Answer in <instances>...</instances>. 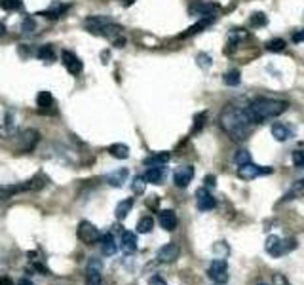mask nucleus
<instances>
[{
  "mask_svg": "<svg viewBox=\"0 0 304 285\" xmlns=\"http://www.w3.org/2000/svg\"><path fill=\"white\" fill-rule=\"evenodd\" d=\"M220 128L234 141H244V139H247L251 135L253 128H255V122L251 120L247 108H240V106H234V104H228L226 108L220 112Z\"/></svg>",
  "mask_w": 304,
  "mask_h": 285,
  "instance_id": "obj_1",
  "label": "nucleus"
},
{
  "mask_svg": "<svg viewBox=\"0 0 304 285\" xmlns=\"http://www.w3.org/2000/svg\"><path fill=\"white\" fill-rule=\"evenodd\" d=\"M289 108L287 101L280 99H255L253 103L247 106V112L255 124H262L266 120H272L276 116H282Z\"/></svg>",
  "mask_w": 304,
  "mask_h": 285,
  "instance_id": "obj_2",
  "label": "nucleus"
},
{
  "mask_svg": "<svg viewBox=\"0 0 304 285\" xmlns=\"http://www.w3.org/2000/svg\"><path fill=\"white\" fill-rule=\"evenodd\" d=\"M294 247H296V240H282L280 236H268L264 244V249L268 255L272 256H282L285 253H289V251H293Z\"/></svg>",
  "mask_w": 304,
  "mask_h": 285,
  "instance_id": "obj_3",
  "label": "nucleus"
},
{
  "mask_svg": "<svg viewBox=\"0 0 304 285\" xmlns=\"http://www.w3.org/2000/svg\"><path fill=\"white\" fill-rule=\"evenodd\" d=\"M38 141H40V133L36 130H25L18 135V142H16V150L19 154L23 152H32L36 148Z\"/></svg>",
  "mask_w": 304,
  "mask_h": 285,
  "instance_id": "obj_4",
  "label": "nucleus"
},
{
  "mask_svg": "<svg viewBox=\"0 0 304 285\" xmlns=\"http://www.w3.org/2000/svg\"><path fill=\"white\" fill-rule=\"evenodd\" d=\"M76 236L78 240L86 244V246H94L97 244L99 240H101V232H99V228L92 224L90 220H82L80 224H78V230H76Z\"/></svg>",
  "mask_w": 304,
  "mask_h": 285,
  "instance_id": "obj_5",
  "label": "nucleus"
},
{
  "mask_svg": "<svg viewBox=\"0 0 304 285\" xmlns=\"http://www.w3.org/2000/svg\"><path fill=\"white\" fill-rule=\"evenodd\" d=\"M272 168H266V166H255V164H244V166H238V177L244 180H253L260 175H270Z\"/></svg>",
  "mask_w": 304,
  "mask_h": 285,
  "instance_id": "obj_6",
  "label": "nucleus"
},
{
  "mask_svg": "<svg viewBox=\"0 0 304 285\" xmlns=\"http://www.w3.org/2000/svg\"><path fill=\"white\" fill-rule=\"evenodd\" d=\"M208 276L215 284H226L228 282V266L224 258H215L208 268Z\"/></svg>",
  "mask_w": 304,
  "mask_h": 285,
  "instance_id": "obj_7",
  "label": "nucleus"
},
{
  "mask_svg": "<svg viewBox=\"0 0 304 285\" xmlns=\"http://www.w3.org/2000/svg\"><path fill=\"white\" fill-rule=\"evenodd\" d=\"M61 61H63V65H65V68L70 72V74L78 76L82 70H84L82 61H80L72 52H68V50H63V52H61Z\"/></svg>",
  "mask_w": 304,
  "mask_h": 285,
  "instance_id": "obj_8",
  "label": "nucleus"
},
{
  "mask_svg": "<svg viewBox=\"0 0 304 285\" xmlns=\"http://www.w3.org/2000/svg\"><path fill=\"white\" fill-rule=\"evenodd\" d=\"M36 104L40 114L56 112V101H54V95L50 94V92H40V94L36 95Z\"/></svg>",
  "mask_w": 304,
  "mask_h": 285,
  "instance_id": "obj_9",
  "label": "nucleus"
},
{
  "mask_svg": "<svg viewBox=\"0 0 304 285\" xmlns=\"http://www.w3.org/2000/svg\"><path fill=\"white\" fill-rule=\"evenodd\" d=\"M196 206H198L200 211H211L217 206V202L208 188H200L196 190Z\"/></svg>",
  "mask_w": 304,
  "mask_h": 285,
  "instance_id": "obj_10",
  "label": "nucleus"
},
{
  "mask_svg": "<svg viewBox=\"0 0 304 285\" xmlns=\"http://www.w3.org/2000/svg\"><path fill=\"white\" fill-rule=\"evenodd\" d=\"M179 253L180 249L177 244H166V246L158 249V253H156V258L160 260V262H173V260H177L179 258Z\"/></svg>",
  "mask_w": 304,
  "mask_h": 285,
  "instance_id": "obj_11",
  "label": "nucleus"
},
{
  "mask_svg": "<svg viewBox=\"0 0 304 285\" xmlns=\"http://www.w3.org/2000/svg\"><path fill=\"white\" fill-rule=\"evenodd\" d=\"M194 177V168L192 166H182L179 170L175 171V175H173V182H175V186H179V188H186L190 184V180Z\"/></svg>",
  "mask_w": 304,
  "mask_h": 285,
  "instance_id": "obj_12",
  "label": "nucleus"
},
{
  "mask_svg": "<svg viewBox=\"0 0 304 285\" xmlns=\"http://www.w3.org/2000/svg\"><path fill=\"white\" fill-rule=\"evenodd\" d=\"M120 249H122L126 255H132L137 251V236L130 232V230H124L122 238H120Z\"/></svg>",
  "mask_w": 304,
  "mask_h": 285,
  "instance_id": "obj_13",
  "label": "nucleus"
},
{
  "mask_svg": "<svg viewBox=\"0 0 304 285\" xmlns=\"http://www.w3.org/2000/svg\"><path fill=\"white\" fill-rule=\"evenodd\" d=\"M215 4H208V2H194L190 6V14L192 16H202V18H213V14L217 12Z\"/></svg>",
  "mask_w": 304,
  "mask_h": 285,
  "instance_id": "obj_14",
  "label": "nucleus"
},
{
  "mask_svg": "<svg viewBox=\"0 0 304 285\" xmlns=\"http://www.w3.org/2000/svg\"><path fill=\"white\" fill-rule=\"evenodd\" d=\"M158 220H160V226L164 230H175L177 228V215H175V211H171V209H164L160 211V215H158Z\"/></svg>",
  "mask_w": 304,
  "mask_h": 285,
  "instance_id": "obj_15",
  "label": "nucleus"
},
{
  "mask_svg": "<svg viewBox=\"0 0 304 285\" xmlns=\"http://www.w3.org/2000/svg\"><path fill=\"white\" fill-rule=\"evenodd\" d=\"M108 21H110V19L104 18V16H92V18L86 19L84 25L92 34H99V32H101V28H103Z\"/></svg>",
  "mask_w": 304,
  "mask_h": 285,
  "instance_id": "obj_16",
  "label": "nucleus"
},
{
  "mask_svg": "<svg viewBox=\"0 0 304 285\" xmlns=\"http://www.w3.org/2000/svg\"><path fill=\"white\" fill-rule=\"evenodd\" d=\"M166 177V170L164 166H150L146 173H144V180L146 182H152V184H160L162 180Z\"/></svg>",
  "mask_w": 304,
  "mask_h": 285,
  "instance_id": "obj_17",
  "label": "nucleus"
},
{
  "mask_svg": "<svg viewBox=\"0 0 304 285\" xmlns=\"http://www.w3.org/2000/svg\"><path fill=\"white\" fill-rule=\"evenodd\" d=\"M128 175H130V171L128 170H116L112 171V173H106L104 175V180L110 184V186H122L124 182H126V179H128Z\"/></svg>",
  "mask_w": 304,
  "mask_h": 285,
  "instance_id": "obj_18",
  "label": "nucleus"
},
{
  "mask_svg": "<svg viewBox=\"0 0 304 285\" xmlns=\"http://www.w3.org/2000/svg\"><path fill=\"white\" fill-rule=\"evenodd\" d=\"M66 10H68V4H61V2H54L52 6L48 10H44V12H40L38 16H44L46 19H57L61 18L63 14H65Z\"/></svg>",
  "mask_w": 304,
  "mask_h": 285,
  "instance_id": "obj_19",
  "label": "nucleus"
},
{
  "mask_svg": "<svg viewBox=\"0 0 304 285\" xmlns=\"http://www.w3.org/2000/svg\"><path fill=\"white\" fill-rule=\"evenodd\" d=\"M99 242H101V251H103L104 255H114V253H116L118 246H116V240H114V236L110 232L103 234Z\"/></svg>",
  "mask_w": 304,
  "mask_h": 285,
  "instance_id": "obj_20",
  "label": "nucleus"
},
{
  "mask_svg": "<svg viewBox=\"0 0 304 285\" xmlns=\"http://www.w3.org/2000/svg\"><path fill=\"white\" fill-rule=\"evenodd\" d=\"M170 152H156V154H150V156H146L144 160H142V164L144 166H166L168 162H170Z\"/></svg>",
  "mask_w": 304,
  "mask_h": 285,
  "instance_id": "obj_21",
  "label": "nucleus"
},
{
  "mask_svg": "<svg viewBox=\"0 0 304 285\" xmlns=\"http://www.w3.org/2000/svg\"><path fill=\"white\" fill-rule=\"evenodd\" d=\"M25 190H30V182H21V184H14V186H4L0 188V198H12L19 192H25Z\"/></svg>",
  "mask_w": 304,
  "mask_h": 285,
  "instance_id": "obj_22",
  "label": "nucleus"
},
{
  "mask_svg": "<svg viewBox=\"0 0 304 285\" xmlns=\"http://www.w3.org/2000/svg\"><path fill=\"white\" fill-rule=\"evenodd\" d=\"M133 204H135V200L133 198H128V200H124V202H120V204L116 206V211H114L116 218H118V220H124V218L128 217V213L132 211Z\"/></svg>",
  "mask_w": 304,
  "mask_h": 285,
  "instance_id": "obj_23",
  "label": "nucleus"
},
{
  "mask_svg": "<svg viewBox=\"0 0 304 285\" xmlns=\"http://www.w3.org/2000/svg\"><path fill=\"white\" fill-rule=\"evenodd\" d=\"M108 152H110V156L118 158V160H126V158L130 156V148H128V144H124V142L110 144V146H108Z\"/></svg>",
  "mask_w": 304,
  "mask_h": 285,
  "instance_id": "obj_24",
  "label": "nucleus"
},
{
  "mask_svg": "<svg viewBox=\"0 0 304 285\" xmlns=\"http://www.w3.org/2000/svg\"><path fill=\"white\" fill-rule=\"evenodd\" d=\"M270 132H272V137H274L276 141H287V139H289V135H291L289 128L284 126V124H274Z\"/></svg>",
  "mask_w": 304,
  "mask_h": 285,
  "instance_id": "obj_25",
  "label": "nucleus"
},
{
  "mask_svg": "<svg viewBox=\"0 0 304 285\" xmlns=\"http://www.w3.org/2000/svg\"><path fill=\"white\" fill-rule=\"evenodd\" d=\"M152 228H154V218H152L150 215L139 218V222H137V232L148 234V232H152Z\"/></svg>",
  "mask_w": 304,
  "mask_h": 285,
  "instance_id": "obj_26",
  "label": "nucleus"
},
{
  "mask_svg": "<svg viewBox=\"0 0 304 285\" xmlns=\"http://www.w3.org/2000/svg\"><path fill=\"white\" fill-rule=\"evenodd\" d=\"M38 57L42 61H54L56 59V50H54L52 44H44V46L38 48Z\"/></svg>",
  "mask_w": 304,
  "mask_h": 285,
  "instance_id": "obj_27",
  "label": "nucleus"
},
{
  "mask_svg": "<svg viewBox=\"0 0 304 285\" xmlns=\"http://www.w3.org/2000/svg\"><path fill=\"white\" fill-rule=\"evenodd\" d=\"M211 21H213V18H204L202 21H198V23H196L194 27H190L188 30H186V32H182V34H180V38H186V36H190V34H196V32H200L202 28L208 27Z\"/></svg>",
  "mask_w": 304,
  "mask_h": 285,
  "instance_id": "obj_28",
  "label": "nucleus"
},
{
  "mask_svg": "<svg viewBox=\"0 0 304 285\" xmlns=\"http://www.w3.org/2000/svg\"><path fill=\"white\" fill-rule=\"evenodd\" d=\"M285 46H287V42H285L284 38H274V40H268V42H266V50H268V52H274V54L284 52Z\"/></svg>",
  "mask_w": 304,
  "mask_h": 285,
  "instance_id": "obj_29",
  "label": "nucleus"
},
{
  "mask_svg": "<svg viewBox=\"0 0 304 285\" xmlns=\"http://www.w3.org/2000/svg\"><path fill=\"white\" fill-rule=\"evenodd\" d=\"M222 80H224V84H226V86H238L240 82H242L240 70H236V68H234V70H228Z\"/></svg>",
  "mask_w": 304,
  "mask_h": 285,
  "instance_id": "obj_30",
  "label": "nucleus"
},
{
  "mask_svg": "<svg viewBox=\"0 0 304 285\" xmlns=\"http://www.w3.org/2000/svg\"><path fill=\"white\" fill-rule=\"evenodd\" d=\"M266 23H268V19H266V16L264 14H260V12L253 14L251 19H249V25H251V27H264Z\"/></svg>",
  "mask_w": 304,
  "mask_h": 285,
  "instance_id": "obj_31",
  "label": "nucleus"
},
{
  "mask_svg": "<svg viewBox=\"0 0 304 285\" xmlns=\"http://www.w3.org/2000/svg\"><path fill=\"white\" fill-rule=\"evenodd\" d=\"M208 120V112H200L196 114V118H194V128H192V133H198L202 128H204V124Z\"/></svg>",
  "mask_w": 304,
  "mask_h": 285,
  "instance_id": "obj_32",
  "label": "nucleus"
},
{
  "mask_svg": "<svg viewBox=\"0 0 304 285\" xmlns=\"http://www.w3.org/2000/svg\"><path fill=\"white\" fill-rule=\"evenodd\" d=\"M0 6L8 12H14V10H21V0H0Z\"/></svg>",
  "mask_w": 304,
  "mask_h": 285,
  "instance_id": "obj_33",
  "label": "nucleus"
},
{
  "mask_svg": "<svg viewBox=\"0 0 304 285\" xmlns=\"http://www.w3.org/2000/svg\"><path fill=\"white\" fill-rule=\"evenodd\" d=\"M234 162H236L238 166H244V164H249V162H251V156H249L247 150H238L236 156H234Z\"/></svg>",
  "mask_w": 304,
  "mask_h": 285,
  "instance_id": "obj_34",
  "label": "nucleus"
},
{
  "mask_svg": "<svg viewBox=\"0 0 304 285\" xmlns=\"http://www.w3.org/2000/svg\"><path fill=\"white\" fill-rule=\"evenodd\" d=\"M293 164H294V168L304 170V150H294L293 152Z\"/></svg>",
  "mask_w": 304,
  "mask_h": 285,
  "instance_id": "obj_35",
  "label": "nucleus"
},
{
  "mask_svg": "<svg viewBox=\"0 0 304 285\" xmlns=\"http://www.w3.org/2000/svg\"><path fill=\"white\" fill-rule=\"evenodd\" d=\"M144 184H146L144 177H135V179H133V190H135V194H142Z\"/></svg>",
  "mask_w": 304,
  "mask_h": 285,
  "instance_id": "obj_36",
  "label": "nucleus"
},
{
  "mask_svg": "<svg viewBox=\"0 0 304 285\" xmlns=\"http://www.w3.org/2000/svg\"><path fill=\"white\" fill-rule=\"evenodd\" d=\"M198 65L202 66V68H208V66L211 65V57H209L208 54H200V56H198Z\"/></svg>",
  "mask_w": 304,
  "mask_h": 285,
  "instance_id": "obj_37",
  "label": "nucleus"
},
{
  "mask_svg": "<svg viewBox=\"0 0 304 285\" xmlns=\"http://www.w3.org/2000/svg\"><path fill=\"white\" fill-rule=\"evenodd\" d=\"M36 28V25H34V21L30 18H27V19H23V32H32Z\"/></svg>",
  "mask_w": 304,
  "mask_h": 285,
  "instance_id": "obj_38",
  "label": "nucleus"
},
{
  "mask_svg": "<svg viewBox=\"0 0 304 285\" xmlns=\"http://www.w3.org/2000/svg\"><path fill=\"white\" fill-rule=\"evenodd\" d=\"M291 40H293L294 44H300V42H304V28H300V30H294L293 36H291Z\"/></svg>",
  "mask_w": 304,
  "mask_h": 285,
  "instance_id": "obj_39",
  "label": "nucleus"
},
{
  "mask_svg": "<svg viewBox=\"0 0 304 285\" xmlns=\"http://www.w3.org/2000/svg\"><path fill=\"white\" fill-rule=\"evenodd\" d=\"M204 182H206V186H209V188H215V184H217V179H215L213 175H208V177L204 179Z\"/></svg>",
  "mask_w": 304,
  "mask_h": 285,
  "instance_id": "obj_40",
  "label": "nucleus"
},
{
  "mask_svg": "<svg viewBox=\"0 0 304 285\" xmlns=\"http://www.w3.org/2000/svg\"><path fill=\"white\" fill-rule=\"evenodd\" d=\"M274 285H289V282H287L282 274H276L274 276Z\"/></svg>",
  "mask_w": 304,
  "mask_h": 285,
  "instance_id": "obj_41",
  "label": "nucleus"
},
{
  "mask_svg": "<svg viewBox=\"0 0 304 285\" xmlns=\"http://www.w3.org/2000/svg\"><path fill=\"white\" fill-rule=\"evenodd\" d=\"M0 285H16L10 276H0Z\"/></svg>",
  "mask_w": 304,
  "mask_h": 285,
  "instance_id": "obj_42",
  "label": "nucleus"
},
{
  "mask_svg": "<svg viewBox=\"0 0 304 285\" xmlns=\"http://www.w3.org/2000/svg\"><path fill=\"white\" fill-rule=\"evenodd\" d=\"M18 285H34V284H32L28 278H21V280L18 282Z\"/></svg>",
  "mask_w": 304,
  "mask_h": 285,
  "instance_id": "obj_43",
  "label": "nucleus"
},
{
  "mask_svg": "<svg viewBox=\"0 0 304 285\" xmlns=\"http://www.w3.org/2000/svg\"><path fill=\"white\" fill-rule=\"evenodd\" d=\"M150 285H166V284H164V280H160V278H152Z\"/></svg>",
  "mask_w": 304,
  "mask_h": 285,
  "instance_id": "obj_44",
  "label": "nucleus"
},
{
  "mask_svg": "<svg viewBox=\"0 0 304 285\" xmlns=\"http://www.w3.org/2000/svg\"><path fill=\"white\" fill-rule=\"evenodd\" d=\"M133 2H135V0H122V4H124V6H126V8H130V6H132Z\"/></svg>",
  "mask_w": 304,
  "mask_h": 285,
  "instance_id": "obj_45",
  "label": "nucleus"
},
{
  "mask_svg": "<svg viewBox=\"0 0 304 285\" xmlns=\"http://www.w3.org/2000/svg\"><path fill=\"white\" fill-rule=\"evenodd\" d=\"M6 32V27H4V23H0V36Z\"/></svg>",
  "mask_w": 304,
  "mask_h": 285,
  "instance_id": "obj_46",
  "label": "nucleus"
},
{
  "mask_svg": "<svg viewBox=\"0 0 304 285\" xmlns=\"http://www.w3.org/2000/svg\"><path fill=\"white\" fill-rule=\"evenodd\" d=\"M298 184H300V186H304V177L300 180H298Z\"/></svg>",
  "mask_w": 304,
  "mask_h": 285,
  "instance_id": "obj_47",
  "label": "nucleus"
},
{
  "mask_svg": "<svg viewBox=\"0 0 304 285\" xmlns=\"http://www.w3.org/2000/svg\"><path fill=\"white\" fill-rule=\"evenodd\" d=\"M258 285H268V284H258Z\"/></svg>",
  "mask_w": 304,
  "mask_h": 285,
  "instance_id": "obj_48",
  "label": "nucleus"
}]
</instances>
